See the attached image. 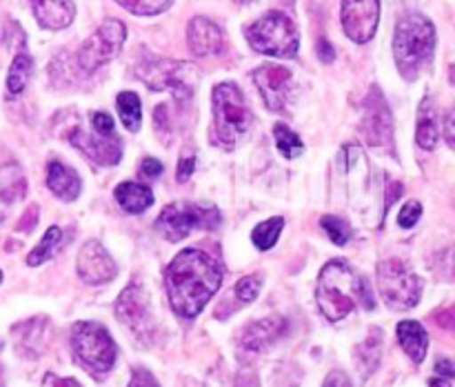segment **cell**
<instances>
[{
    "label": "cell",
    "mask_w": 455,
    "mask_h": 387,
    "mask_svg": "<svg viewBox=\"0 0 455 387\" xmlns=\"http://www.w3.org/2000/svg\"><path fill=\"white\" fill-rule=\"evenodd\" d=\"M164 283L173 311L182 318H194L220 289L222 267L203 249H182L169 262Z\"/></svg>",
    "instance_id": "cell-1"
},
{
    "label": "cell",
    "mask_w": 455,
    "mask_h": 387,
    "mask_svg": "<svg viewBox=\"0 0 455 387\" xmlns=\"http://www.w3.org/2000/svg\"><path fill=\"white\" fill-rule=\"evenodd\" d=\"M315 301H318L324 318L331 323L349 316L355 305H363L367 310L376 307V298H373L367 278H363L347 261H329L320 270Z\"/></svg>",
    "instance_id": "cell-2"
},
{
    "label": "cell",
    "mask_w": 455,
    "mask_h": 387,
    "mask_svg": "<svg viewBox=\"0 0 455 387\" xmlns=\"http://www.w3.org/2000/svg\"><path fill=\"white\" fill-rule=\"evenodd\" d=\"M435 49V27L420 13H409L395 25L394 56L398 71L413 80L425 65H429Z\"/></svg>",
    "instance_id": "cell-3"
},
{
    "label": "cell",
    "mask_w": 455,
    "mask_h": 387,
    "mask_svg": "<svg viewBox=\"0 0 455 387\" xmlns=\"http://www.w3.org/2000/svg\"><path fill=\"white\" fill-rule=\"evenodd\" d=\"M213 129L222 147L234 149L251 132L253 114L244 93L235 83H220L213 87Z\"/></svg>",
    "instance_id": "cell-4"
},
{
    "label": "cell",
    "mask_w": 455,
    "mask_h": 387,
    "mask_svg": "<svg viewBox=\"0 0 455 387\" xmlns=\"http://www.w3.org/2000/svg\"><path fill=\"white\" fill-rule=\"evenodd\" d=\"M71 354L84 372L93 378H105L118 359V347L109 329L93 320H84L71 329Z\"/></svg>",
    "instance_id": "cell-5"
},
{
    "label": "cell",
    "mask_w": 455,
    "mask_h": 387,
    "mask_svg": "<svg viewBox=\"0 0 455 387\" xmlns=\"http://www.w3.org/2000/svg\"><path fill=\"white\" fill-rule=\"evenodd\" d=\"M249 44L258 53L275 58H296L300 38L291 18L283 12H267L260 20L244 29Z\"/></svg>",
    "instance_id": "cell-6"
},
{
    "label": "cell",
    "mask_w": 455,
    "mask_h": 387,
    "mask_svg": "<svg viewBox=\"0 0 455 387\" xmlns=\"http://www.w3.org/2000/svg\"><path fill=\"white\" fill-rule=\"evenodd\" d=\"M378 289L382 301L394 310H411L420 302L422 280L400 258H389L378 265Z\"/></svg>",
    "instance_id": "cell-7"
},
{
    "label": "cell",
    "mask_w": 455,
    "mask_h": 387,
    "mask_svg": "<svg viewBox=\"0 0 455 387\" xmlns=\"http://www.w3.org/2000/svg\"><path fill=\"white\" fill-rule=\"evenodd\" d=\"M220 225L218 209L196 203H172L160 212L156 227L172 243L187 238L194 230H216Z\"/></svg>",
    "instance_id": "cell-8"
},
{
    "label": "cell",
    "mask_w": 455,
    "mask_h": 387,
    "mask_svg": "<svg viewBox=\"0 0 455 387\" xmlns=\"http://www.w3.org/2000/svg\"><path fill=\"white\" fill-rule=\"evenodd\" d=\"M124 38H127V27L123 25L116 18H107L83 44H80L78 53V65L80 69L93 74V71L100 69L102 65H107L109 60H114L116 56L123 49Z\"/></svg>",
    "instance_id": "cell-9"
},
{
    "label": "cell",
    "mask_w": 455,
    "mask_h": 387,
    "mask_svg": "<svg viewBox=\"0 0 455 387\" xmlns=\"http://www.w3.org/2000/svg\"><path fill=\"white\" fill-rule=\"evenodd\" d=\"M360 132H363L364 142L371 147H389L394 142V118H391L389 105L378 87H373L364 98Z\"/></svg>",
    "instance_id": "cell-10"
},
{
    "label": "cell",
    "mask_w": 455,
    "mask_h": 387,
    "mask_svg": "<svg viewBox=\"0 0 455 387\" xmlns=\"http://www.w3.org/2000/svg\"><path fill=\"white\" fill-rule=\"evenodd\" d=\"M194 74L187 62L180 60H167V58H156V60H147L145 65H140L138 76L145 80V85L154 92H176L178 98L191 96V87L185 83V76Z\"/></svg>",
    "instance_id": "cell-11"
},
{
    "label": "cell",
    "mask_w": 455,
    "mask_h": 387,
    "mask_svg": "<svg viewBox=\"0 0 455 387\" xmlns=\"http://www.w3.org/2000/svg\"><path fill=\"white\" fill-rule=\"evenodd\" d=\"M342 29L354 43L364 44L376 36L380 0H342Z\"/></svg>",
    "instance_id": "cell-12"
},
{
    "label": "cell",
    "mask_w": 455,
    "mask_h": 387,
    "mask_svg": "<svg viewBox=\"0 0 455 387\" xmlns=\"http://www.w3.org/2000/svg\"><path fill=\"white\" fill-rule=\"evenodd\" d=\"M291 71L283 65H274V62H267V65L253 69V83L269 111L287 109L289 96H291Z\"/></svg>",
    "instance_id": "cell-13"
},
{
    "label": "cell",
    "mask_w": 455,
    "mask_h": 387,
    "mask_svg": "<svg viewBox=\"0 0 455 387\" xmlns=\"http://www.w3.org/2000/svg\"><path fill=\"white\" fill-rule=\"evenodd\" d=\"M76 270L87 285H105L118 274L116 261L107 252L105 245L98 243V240H87L80 247L78 258H76Z\"/></svg>",
    "instance_id": "cell-14"
},
{
    "label": "cell",
    "mask_w": 455,
    "mask_h": 387,
    "mask_svg": "<svg viewBox=\"0 0 455 387\" xmlns=\"http://www.w3.org/2000/svg\"><path fill=\"white\" fill-rule=\"evenodd\" d=\"M67 138L76 149L83 151L96 165H116L123 158V142L116 133H87L80 127H74Z\"/></svg>",
    "instance_id": "cell-15"
},
{
    "label": "cell",
    "mask_w": 455,
    "mask_h": 387,
    "mask_svg": "<svg viewBox=\"0 0 455 387\" xmlns=\"http://www.w3.org/2000/svg\"><path fill=\"white\" fill-rule=\"evenodd\" d=\"M116 316L133 332H145L149 327V298L140 280H132L116 301Z\"/></svg>",
    "instance_id": "cell-16"
},
{
    "label": "cell",
    "mask_w": 455,
    "mask_h": 387,
    "mask_svg": "<svg viewBox=\"0 0 455 387\" xmlns=\"http://www.w3.org/2000/svg\"><path fill=\"white\" fill-rule=\"evenodd\" d=\"M187 44H189L194 56L207 58L222 52V47H225V36H222V29L216 22L209 20V18L196 16L187 25Z\"/></svg>",
    "instance_id": "cell-17"
},
{
    "label": "cell",
    "mask_w": 455,
    "mask_h": 387,
    "mask_svg": "<svg viewBox=\"0 0 455 387\" xmlns=\"http://www.w3.org/2000/svg\"><path fill=\"white\" fill-rule=\"evenodd\" d=\"M289 323L284 316H269V318L253 320L251 325L243 329L240 336V347L244 351H262L269 345H274L284 332H287Z\"/></svg>",
    "instance_id": "cell-18"
},
{
    "label": "cell",
    "mask_w": 455,
    "mask_h": 387,
    "mask_svg": "<svg viewBox=\"0 0 455 387\" xmlns=\"http://www.w3.org/2000/svg\"><path fill=\"white\" fill-rule=\"evenodd\" d=\"M36 20L44 29H65L76 16V7L71 0H29Z\"/></svg>",
    "instance_id": "cell-19"
},
{
    "label": "cell",
    "mask_w": 455,
    "mask_h": 387,
    "mask_svg": "<svg viewBox=\"0 0 455 387\" xmlns=\"http://www.w3.org/2000/svg\"><path fill=\"white\" fill-rule=\"evenodd\" d=\"M47 187L53 196H58L60 200H76L83 191V182H80V176L76 169L67 167L60 160H52L47 165Z\"/></svg>",
    "instance_id": "cell-20"
},
{
    "label": "cell",
    "mask_w": 455,
    "mask_h": 387,
    "mask_svg": "<svg viewBox=\"0 0 455 387\" xmlns=\"http://www.w3.org/2000/svg\"><path fill=\"white\" fill-rule=\"evenodd\" d=\"M398 343L404 351H407L409 359L416 365H420L427 359V350H429V334L422 327L418 320H403L398 323Z\"/></svg>",
    "instance_id": "cell-21"
},
{
    "label": "cell",
    "mask_w": 455,
    "mask_h": 387,
    "mask_svg": "<svg viewBox=\"0 0 455 387\" xmlns=\"http://www.w3.org/2000/svg\"><path fill=\"white\" fill-rule=\"evenodd\" d=\"M114 196L120 207L129 214H142L154 205V191L147 185H142V182H120L114 189Z\"/></svg>",
    "instance_id": "cell-22"
},
{
    "label": "cell",
    "mask_w": 455,
    "mask_h": 387,
    "mask_svg": "<svg viewBox=\"0 0 455 387\" xmlns=\"http://www.w3.org/2000/svg\"><path fill=\"white\" fill-rule=\"evenodd\" d=\"M31 67H34V60H31L29 53L22 49L13 56L12 67H9V74H7V96L9 98H16L25 92L27 83L31 78Z\"/></svg>",
    "instance_id": "cell-23"
},
{
    "label": "cell",
    "mask_w": 455,
    "mask_h": 387,
    "mask_svg": "<svg viewBox=\"0 0 455 387\" xmlns=\"http://www.w3.org/2000/svg\"><path fill=\"white\" fill-rule=\"evenodd\" d=\"M440 138V127L438 118H435V111L431 107L429 101H425L420 105V114H418V129H416V141L422 149L431 151L438 145Z\"/></svg>",
    "instance_id": "cell-24"
},
{
    "label": "cell",
    "mask_w": 455,
    "mask_h": 387,
    "mask_svg": "<svg viewBox=\"0 0 455 387\" xmlns=\"http://www.w3.org/2000/svg\"><path fill=\"white\" fill-rule=\"evenodd\" d=\"M116 107H118V116L123 120L124 127L129 132H138L142 123V109H140V98L136 92H120L116 98Z\"/></svg>",
    "instance_id": "cell-25"
},
{
    "label": "cell",
    "mask_w": 455,
    "mask_h": 387,
    "mask_svg": "<svg viewBox=\"0 0 455 387\" xmlns=\"http://www.w3.org/2000/svg\"><path fill=\"white\" fill-rule=\"evenodd\" d=\"M60 243H62L60 227H49V230L44 231L43 238H40V243L36 245V247L29 252V256H27V265L38 267V265H43V262H47L49 258L58 252Z\"/></svg>",
    "instance_id": "cell-26"
},
{
    "label": "cell",
    "mask_w": 455,
    "mask_h": 387,
    "mask_svg": "<svg viewBox=\"0 0 455 387\" xmlns=\"http://www.w3.org/2000/svg\"><path fill=\"white\" fill-rule=\"evenodd\" d=\"M283 227H284L283 216H274L269 218V221H262L260 225H256V230H253L251 234L253 245H256L258 249H262V252H269V249L278 243Z\"/></svg>",
    "instance_id": "cell-27"
},
{
    "label": "cell",
    "mask_w": 455,
    "mask_h": 387,
    "mask_svg": "<svg viewBox=\"0 0 455 387\" xmlns=\"http://www.w3.org/2000/svg\"><path fill=\"white\" fill-rule=\"evenodd\" d=\"M274 138L275 145H278V151L284 156V158H298V156L305 151V145H302V138L293 132L289 125L278 123L274 127Z\"/></svg>",
    "instance_id": "cell-28"
},
{
    "label": "cell",
    "mask_w": 455,
    "mask_h": 387,
    "mask_svg": "<svg viewBox=\"0 0 455 387\" xmlns=\"http://www.w3.org/2000/svg\"><path fill=\"white\" fill-rule=\"evenodd\" d=\"M116 3L133 16H156L167 12L173 0H116Z\"/></svg>",
    "instance_id": "cell-29"
},
{
    "label": "cell",
    "mask_w": 455,
    "mask_h": 387,
    "mask_svg": "<svg viewBox=\"0 0 455 387\" xmlns=\"http://www.w3.org/2000/svg\"><path fill=\"white\" fill-rule=\"evenodd\" d=\"M320 225H323V230L327 231L329 238L333 240L336 245H347L351 238V225L349 221H345L342 216H323V221H320Z\"/></svg>",
    "instance_id": "cell-30"
},
{
    "label": "cell",
    "mask_w": 455,
    "mask_h": 387,
    "mask_svg": "<svg viewBox=\"0 0 455 387\" xmlns=\"http://www.w3.org/2000/svg\"><path fill=\"white\" fill-rule=\"evenodd\" d=\"M262 289V276L260 274H249L244 276V278H240L238 283H235L234 292H235V298H238L240 302H253L258 298V294H260Z\"/></svg>",
    "instance_id": "cell-31"
},
{
    "label": "cell",
    "mask_w": 455,
    "mask_h": 387,
    "mask_svg": "<svg viewBox=\"0 0 455 387\" xmlns=\"http://www.w3.org/2000/svg\"><path fill=\"white\" fill-rule=\"evenodd\" d=\"M420 216H422V205L418 203V200H411V203H407L403 209H400L398 222L400 227H404V230H411V227L418 225Z\"/></svg>",
    "instance_id": "cell-32"
},
{
    "label": "cell",
    "mask_w": 455,
    "mask_h": 387,
    "mask_svg": "<svg viewBox=\"0 0 455 387\" xmlns=\"http://www.w3.org/2000/svg\"><path fill=\"white\" fill-rule=\"evenodd\" d=\"M127 387H160L158 381L154 378V374L145 367H133L132 381Z\"/></svg>",
    "instance_id": "cell-33"
},
{
    "label": "cell",
    "mask_w": 455,
    "mask_h": 387,
    "mask_svg": "<svg viewBox=\"0 0 455 387\" xmlns=\"http://www.w3.org/2000/svg\"><path fill=\"white\" fill-rule=\"evenodd\" d=\"M92 127H93V132H98V133H116L114 118H111L109 114H105V111H93Z\"/></svg>",
    "instance_id": "cell-34"
},
{
    "label": "cell",
    "mask_w": 455,
    "mask_h": 387,
    "mask_svg": "<svg viewBox=\"0 0 455 387\" xmlns=\"http://www.w3.org/2000/svg\"><path fill=\"white\" fill-rule=\"evenodd\" d=\"M434 318H435V323H438L443 329L455 332V305L447 307V310H443V311H438V314H435Z\"/></svg>",
    "instance_id": "cell-35"
},
{
    "label": "cell",
    "mask_w": 455,
    "mask_h": 387,
    "mask_svg": "<svg viewBox=\"0 0 455 387\" xmlns=\"http://www.w3.org/2000/svg\"><path fill=\"white\" fill-rule=\"evenodd\" d=\"M323 387H354V385H351L349 376H347L345 372H340V369H333V372H329V376L324 378Z\"/></svg>",
    "instance_id": "cell-36"
},
{
    "label": "cell",
    "mask_w": 455,
    "mask_h": 387,
    "mask_svg": "<svg viewBox=\"0 0 455 387\" xmlns=\"http://www.w3.org/2000/svg\"><path fill=\"white\" fill-rule=\"evenodd\" d=\"M163 163H160V160H156V158H145L140 163V173L145 178H156V176H160V173H163Z\"/></svg>",
    "instance_id": "cell-37"
},
{
    "label": "cell",
    "mask_w": 455,
    "mask_h": 387,
    "mask_svg": "<svg viewBox=\"0 0 455 387\" xmlns=\"http://www.w3.org/2000/svg\"><path fill=\"white\" fill-rule=\"evenodd\" d=\"M194 169H196L194 156H185V158H180V163H178V181L185 182L187 178H191Z\"/></svg>",
    "instance_id": "cell-38"
},
{
    "label": "cell",
    "mask_w": 455,
    "mask_h": 387,
    "mask_svg": "<svg viewBox=\"0 0 455 387\" xmlns=\"http://www.w3.org/2000/svg\"><path fill=\"white\" fill-rule=\"evenodd\" d=\"M435 376H443V378H449V381H453V378H455V365L449 359L438 360V363H435Z\"/></svg>",
    "instance_id": "cell-39"
},
{
    "label": "cell",
    "mask_w": 455,
    "mask_h": 387,
    "mask_svg": "<svg viewBox=\"0 0 455 387\" xmlns=\"http://www.w3.org/2000/svg\"><path fill=\"white\" fill-rule=\"evenodd\" d=\"M444 136H447L449 145L455 149V107L447 114V120H444Z\"/></svg>",
    "instance_id": "cell-40"
},
{
    "label": "cell",
    "mask_w": 455,
    "mask_h": 387,
    "mask_svg": "<svg viewBox=\"0 0 455 387\" xmlns=\"http://www.w3.org/2000/svg\"><path fill=\"white\" fill-rule=\"evenodd\" d=\"M44 383H47V387H83L78 381H74V378H58L53 376V374H49Z\"/></svg>",
    "instance_id": "cell-41"
},
{
    "label": "cell",
    "mask_w": 455,
    "mask_h": 387,
    "mask_svg": "<svg viewBox=\"0 0 455 387\" xmlns=\"http://www.w3.org/2000/svg\"><path fill=\"white\" fill-rule=\"evenodd\" d=\"M318 53H320V60L323 62H331L333 56H336V52H333V47L329 44L327 38L318 40Z\"/></svg>",
    "instance_id": "cell-42"
},
{
    "label": "cell",
    "mask_w": 455,
    "mask_h": 387,
    "mask_svg": "<svg viewBox=\"0 0 455 387\" xmlns=\"http://www.w3.org/2000/svg\"><path fill=\"white\" fill-rule=\"evenodd\" d=\"M403 194V185L395 181L389 182V191H387V203H385V209L389 212V207L394 205V200H398V196Z\"/></svg>",
    "instance_id": "cell-43"
},
{
    "label": "cell",
    "mask_w": 455,
    "mask_h": 387,
    "mask_svg": "<svg viewBox=\"0 0 455 387\" xmlns=\"http://www.w3.org/2000/svg\"><path fill=\"white\" fill-rule=\"evenodd\" d=\"M25 216H27L25 222H20V225H18V230H22V231L34 230L36 221H38V207H29V209H27Z\"/></svg>",
    "instance_id": "cell-44"
},
{
    "label": "cell",
    "mask_w": 455,
    "mask_h": 387,
    "mask_svg": "<svg viewBox=\"0 0 455 387\" xmlns=\"http://www.w3.org/2000/svg\"><path fill=\"white\" fill-rule=\"evenodd\" d=\"M429 387H453V383L449 381V378H443V376H435L429 381Z\"/></svg>",
    "instance_id": "cell-45"
},
{
    "label": "cell",
    "mask_w": 455,
    "mask_h": 387,
    "mask_svg": "<svg viewBox=\"0 0 455 387\" xmlns=\"http://www.w3.org/2000/svg\"><path fill=\"white\" fill-rule=\"evenodd\" d=\"M238 3H251V0H238Z\"/></svg>",
    "instance_id": "cell-46"
},
{
    "label": "cell",
    "mask_w": 455,
    "mask_h": 387,
    "mask_svg": "<svg viewBox=\"0 0 455 387\" xmlns=\"http://www.w3.org/2000/svg\"><path fill=\"white\" fill-rule=\"evenodd\" d=\"M0 280H3V271H0Z\"/></svg>",
    "instance_id": "cell-47"
}]
</instances>
